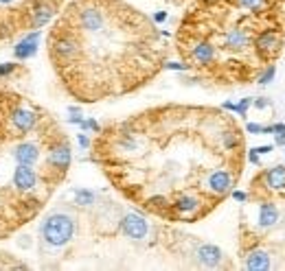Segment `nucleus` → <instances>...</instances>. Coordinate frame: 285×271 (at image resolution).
I'll use <instances>...</instances> for the list:
<instances>
[{
  "instance_id": "obj_1",
  "label": "nucleus",
  "mask_w": 285,
  "mask_h": 271,
  "mask_svg": "<svg viewBox=\"0 0 285 271\" xmlns=\"http://www.w3.org/2000/svg\"><path fill=\"white\" fill-rule=\"evenodd\" d=\"M92 162L112 188L145 214L198 223L244 175L246 140L224 107L165 103L112 120L90 142Z\"/></svg>"
},
{
  "instance_id": "obj_2",
  "label": "nucleus",
  "mask_w": 285,
  "mask_h": 271,
  "mask_svg": "<svg viewBox=\"0 0 285 271\" xmlns=\"http://www.w3.org/2000/svg\"><path fill=\"white\" fill-rule=\"evenodd\" d=\"M167 31L128 0H68L46 33L51 68L83 105L128 96L169 62Z\"/></svg>"
},
{
  "instance_id": "obj_3",
  "label": "nucleus",
  "mask_w": 285,
  "mask_h": 271,
  "mask_svg": "<svg viewBox=\"0 0 285 271\" xmlns=\"http://www.w3.org/2000/svg\"><path fill=\"white\" fill-rule=\"evenodd\" d=\"M73 164L59 118L31 96L0 88V241L44 212Z\"/></svg>"
},
{
  "instance_id": "obj_4",
  "label": "nucleus",
  "mask_w": 285,
  "mask_h": 271,
  "mask_svg": "<svg viewBox=\"0 0 285 271\" xmlns=\"http://www.w3.org/2000/svg\"><path fill=\"white\" fill-rule=\"evenodd\" d=\"M265 31H285V13H257L235 0H193L176 29V53L202 81L246 86L265 68L257 50Z\"/></svg>"
},
{
  "instance_id": "obj_5",
  "label": "nucleus",
  "mask_w": 285,
  "mask_h": 271,
  "mask_svg": "<svg viewBox=\"0 0 285 271\" xmlns=\"http://www.w3.org/2000/svg\"><path fill=\"white\" fill-rule=\"evenodd\" d=\"M64 0H0V44L53 22Z\"/></svg>"
},
{
  "instance_id": "obj_6",
  "label": "nucleus",
  "mask_w": 285,
  "mask_h": 271,
  "mask_svg": "<svg viewBox=\"0 0 285 271\" xmlns=\"http://www.w3.org/2000/svg\"><path fill=\"white\" fill-rule=\"evenodd\" d=\"M75 230H77V221H75L71 212H66V210H51L42 219L40 236L46 247L59 249V247H66L73 241Z\"/></svg>"
},
{
  "instance_id": "obj_7",
  "label": "nucleus",
  "mask_w": 285,
  "mask_h": 271,
  "mask_svg": "<svg viewBox=\"0 0 285 271\" xmlns=\"http://www.w3.org/2000/svg\"><path fill=\"white\" fill-rule=\"evenodd\" d=\"M121 232L128 238H132V241H143L149 232V223L145 221L143 214L130 212L121 219Z\"/></svg>"
},
{
  "instance_id": "obj_8",
  "label": "nucleus",
  "mask_w": 285,
  "mask_h": 271,
  "mask_svg": "<svg viewBox=\"0 0 285 271\" xmlns=\"http://www.w3.org/2000/svg\"><path fill=\"white\" fill-rule=\"evenodd\" d=\"M195 258L200 260L202 267H219L224 260V251L211 243H200L198 249H195Z\"/></svg>"
},
{
  "instance_id": "obj_9",
  "label": "nucleus",
  "mask_w": 285,
  "mask_h": 271,
  "mask_svg": "<svg viewBox=\"0 0 285 271\" xmlns=\"http://www.w3.org/2000/svg\"><path fill=\"white\" fill-rule=\"evenodd\" d=\"M244 265H246V269H250V271H268V269H272V260H270L268 251L261 249V247H255V249L246 251V254H244Z\"/></svg>"
},
{
  "instance_id": "obj_10",
  "label": "nucleus",
  "mask_w": 285,
  "mask_h": 271,
  "mask_svg": "<svg viewBox=\"0 0 285 271\" xmlns=\"http://www.w3.org/2000/svg\"><path fill=\"white\" fill-rule=\"evenodd\" d=\"M37 42H40V31H31V33H26L25 40L16 46V57L18 59H26V57H31V55H35Z\"/></svg>"
},
{
  "instance_id": "obj_11",
  "label": "nucleus",
  "mask_w": 285,
  "mask_h": 271,
  "mask_svg": "<svg viewBox=\"0 0 285 271\" xmlns=\"http://www.w3.org/2000/svg\"><path fill=\"white\" fill-rule=\"evenodd\" d=\"M75 203H79V205H92V203H95V193H92V190H86V188L75 190Z\"/></svg>"
},
{
  "instance_id": "obj_12",
  "label": "nucleus",
  "mask_w": 285,
  "mask_h": 271,
  "mask_svg": "<svg viewBox=\"0 0 285 271\" xmlns=\"http://www.w3.org/2000/svg\"><path fill=\"white\" fill-rule=\"evenodd\" d=\"M274 74H277V66H274V64H270V66H265L263 70H261V74L257 77V83H261V86H268V83L274 79Z\"/></svg>"
},
{
  "instance_id": "obj_13",
  "label": "nucleus",
  "mask_w": 285,
  "mask_h": 271,
  "mask_svg": "<svg viewBox=\"0 0 285 271\" xmlns=\"http://www.w3.org/2000/svg\"><path fill=\"white\" fill-rule=\"evenodd\" d=\"M274 142L277 147H285V123H277L274 125Z\"/></svg>"
},
{
  "instance_id": "obj_14",
  "label": "nucleus",
  "mask_w": 285,
  "mask_h": 271,
  "mask_svg": "<svg viewBox=\"0 0 285 271\" xmlns=\"http://www.w3.org/2000/svg\"><path fill=\"white\" fill-rule=\"evenodd\" d=\"M252 105V99H241L239 103L235 105V114L237 116H246L248 114V107Z\"/></svg>"
},
{
  "instance_id": "obj_15",
  "label": "nucleus",
  "mask_w": 285,
  "mask_h": 271,
  "mask_svg": "<svg viewBox=\"0 0 285 271\" xmlns=\"http://www.w3.org/2000/svg\"><path fill=\"white\" fill-rule=\"evenodd\" d=\"M233 199H235V202H241V203H246L248 202V193H244V190H235L233 188Z\"/></svg>"
},
{
  "instance_id": "obj_16",
  "label": "nucleus",
  "mask_w": 285,
  "mask_h": 271,
  "mask_svg": "<svg viewBox=\"0 0 285 271\" xmlns=\"http://www.w3.org/2000/svg\"><path fill=\"white\" fill-rule=\"evenodd\" d=\"M252 105H255L257 110H265V107H270V99H265V96H261V99H252Z\"/></svg>"
},
{
  "instance_id": "obj_17",
  "label": "nucleus",
  "mask_w": 285,
  "mask_h": 271,
  "mask_svg": "<svg viewBox=\"0 0 285 271\" xmlns=\"http://www.w3.org/2000/svg\"><path fill=\"white\" fill-rule=\"evenodd\" d=\"M246 158H248V162H250V164H255V166H261V160H259V153H257V151H255V149H250V151H248V156H246Z\"/></svg>"
},
{
  "instance_id": "obj_18",
  "label": "nucleus",
  "mask_w": 285,
  "mask_h": 271,
  "mask_svg": "<svg viewBox=\"0 0 285 271\" xmlns=\"http://www.w3.org/2000/svg\"><path fill=\"white\" fill-rule=\"evenodd\" d=\"M246 132H248V134H263V125L248 123V125H246Z\"/></svg>"
},
{
  "instance_id": "obj_19",
  "label": "nucleus",
  "mask_w": 285,
  "mask_h": 271,
  "mask_svg": "<svg viewBox=\"0 0 285 271\" xmlns=\"http://www.w3.org/2000/svg\"><path fill=\"white\" fill-rule=\"evenodd\" d=\"M252 149H255V151L257 153H259V156H261V153H270V151H272V144H263V147H252Z\"/></svg>"
},
{
  "instance_id": "obj_20",
  "label": "nucleus",
  "mask_w": 285,
  "mask_h": 271,
  "mask_svg": "<svg viewBox=\"0 0 285 271\" xmlns=\"http://www.w3.org/2000/svg\"><path fill=\"white\" fill-rule=\"evenodd\" d=\"M152 20H154V22H156V24H158V22H165V20H167V13H165V11H158V13H156V16H154V18H152Z\"/></svg>"
},
{
  "instance_id": "obj_21",
  "label": "nucleus",
  "mask_w": 285,
  "mask_h": 271,
  "mask_svg": "<svg viewBox=\"0 0 285 271\" xmlns=\"http://www.w3.org/2000/svg\"><path fill=\"white\" fill-rule=\"evenodd\" d=\"M79 144H81L83 149H88V147H90V140H88L83 134H79Z\"/></svg>"
},
{
  "instance_id": "obj_22",
  "label": "nucleus",
  "mask_w": 285,
  "mask_h": 271,
  "mask_svg": "<svg viewBox=\"0 0 285 271\" xmlns=\"http://www.w3.org/2000/svg\"><path fill=\"white\" fill-rule=\"evenodd\" d=\"M162 2H169V4H182V2H186V0H162Z\"/></svg>"
},
{
  "instance_id": "obj_23",
  "label": "nucleus",
  "mask_w": 285,
  "mask_h": 271,
  "mask_svg": "<svg viewBox=\"0 0 285 271\" xmlns=\"http://www.w3.org/2000/svg\"><path fill=\"white\" fill-rule=\"evenodd\" d=\"M283 153H285V151H283Z\"/></svg>"
}]
</instances>
